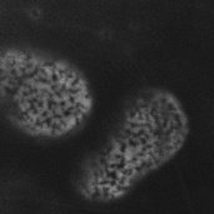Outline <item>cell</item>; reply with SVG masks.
Masks as SVG:
<instances>
[{
    "label": "cell",
    "instance_id": "1",
    "mask_svg": "<svg viewBox=\"0 0 214 214\" xmlns=\"http://www.w3.org/2000/svg\"><path fill=\"white\" fill-rule=\"evenodd\" d=\"M188 135L189 119L179 99L164 89L146 91L124 110L107 140L81 160L74 189L94 204L124 199L173 160Z\"/></svg>",
    "mask_w": 214,
    "mask_h": 214
},
{
    "label": "cell",
    "instance_id": "2",
    "mask_svg": "<svg viewBox=\"0 0 214 214\" xmlns=\"http://www.w3.org/2000/svg\"><path fill=\"white\" fill-rule=\"evenodd\" d=\"M91 110L79 72L29 51L0 53V113L20 132L59 139L78 130Z\"/></svg>",
    "mask_w": 214,
    "mask_h": 214
}]
</instances>
